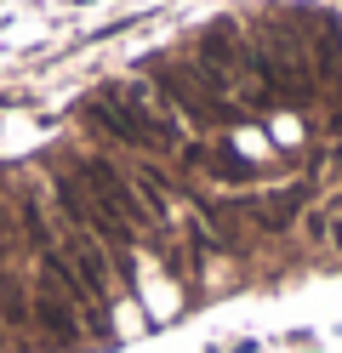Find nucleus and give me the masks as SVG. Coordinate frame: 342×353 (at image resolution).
I'll use <instances>...</instances> for the list:
<instances>
[{
	"mask_svg": "<svg viewBox=\"0 0 342 353\" xmlns=\"http://www.w3.org/2000/svg\"><path fill=\"white\" fill-rule=\"evenodd\" d=\"M86 125H97L103 137H114L120 148H166L182 154V120L177 108L154 92V85H103L86 103Z\"/></svg>",
	"mask_w": 342,
	"mask_h": 353,
	"instance_id": "1",
	"label": "nucleus"
},
{
	"mask_svg": "<svg viewBox=\"0 0 342 353\" xmlns=\"http://www.w3.org/2000/svg\"><path fill=\"white\" fill-rule=\"evenodd\" d=\"M154 92L177 108V120H194V125H240L245 120V108L211 74H200V63H154Z\"/></svg>",
	"mask_w": 342,
	"mask_h": 353,
	"instance_id": "2",
	"label": "nucleus"
},
{
	"mask_svg": "<svg viewBox=\"0 0 342 353\" xmlns=\"http://www.w3.org/2000/svg\"><path fill=\"white\" fill-rule=\"evenodd\" d=\"M75 171H80V183L91 194V205H97L114 228H126L131 239H143L154 228V216L143 211V200H137V188H131V171L120 160H103V154H75Z\"/></svg>",
	"mask_w": 342,
	"mask_h": 353,
	"instance_id": "3",
	"label": "nucleus"
},
{
	"mask_svg": "<svg viewBox=\"0 0 342 353\" xmlns=\"http://www.w3.org/2000/svg\"><path fill=\"white\" fill-rule=\"evenodd\" d=\"M296 12H303V34L314 57V97L325 108V125L342 131V17L319 6H296Z\"/></svg>",
	"mask_w": 342,
	"mask_h": 353,
	"instance_id": "4",
	"label": "nucleus"
}]
</instances>
